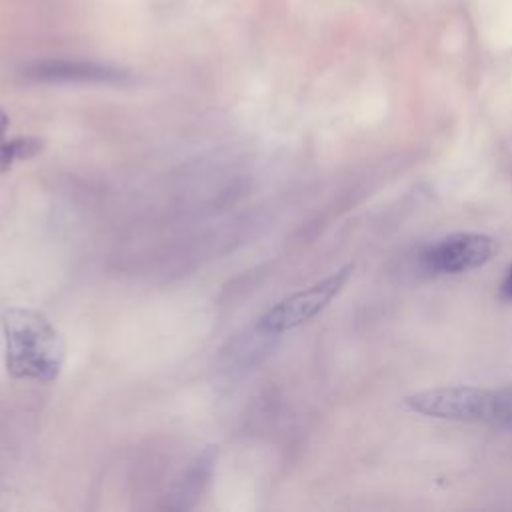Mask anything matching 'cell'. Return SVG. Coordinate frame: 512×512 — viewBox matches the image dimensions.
<instances>
[{
	"label": "cell",
	"mask_w": 512,
	"mask_h": 512,
	"mask_svg": "<svg viewBox=\"0 0 512 512\" xmlns=\"http://www.w3.org/2000/svg\"><path fill=\"white\" fill-rule=\"evenodd\" d=\"M6 372L20 380L52 382L66 360L62 332L36 308L12 306L2 312Z\"/></svg>",
	"instance_id": "1"
},
{
	"label": "cell",
	"mask_w": 512,
	"mask_h": 512,
	"mask_svg": "<svg viewBox=\"0 0 512 512\" xmlns=\"http://www.w3.org/2000/svg\"><path fill=\"white\" fill-rule=\"evenodd\" d=\"M404 404L430 418L512 426V392L458 384L414 392L404 398Z\"/></svg>",
	"instance_id": "2"
},
{
	"label": "cell",
	"mask_w": 512,
	"mask_h": 512,
	"mask_svg": "<svg viewBox=\"0 0 512 512\" xmlns=\"http://www.w3.org/2000/svg\"><path fill=\"white\" fill-rule=\"evenodd\" d=\"M352 270H354V264H346L334 274L322 278L320 282L286 296L284 300L274 304L266 314H262L258 324L272 334H282L286 330H292L304 324L306 320L322 312L340 294Z\"/></svg>",
	"instance_id": "3"
},
{
	"label": "cell",
	"mask_w": 512,
	"mask_h": 512,
	"mask_svg": "<svg viewBox=\"0 0 512 512\" xmlns=\"http://www.w3.org/2000/svg\"><path fill=\"white\" fill-rule=\"evenodd\" d=\"M496 252V242L480 232H456L444 236L420 254V266L430 274H462L484 266Z\"/></svg>",
	"instance_id": "4"
},
{
	"label": "cell",
	"mask_w": 512,
	"mask_h": 512,
	"mask_svg": "<svg viewBox=\"0 0 512 512\" xmlns=\"http://www.w3.org/2000/svg\"><path fill=\"white\" fill-rule=\"evenodd\" d=\"M22 78L28 82L42 84H64V82H80V84H124L130 80L126 70L84 62V60H38L22 68Z\"/></svg>",
	"instance_id": "5"
},
{
	"label": "cell",
	"mask_w": 512,
	"mask_h": 512,
	"mask_svg": "<svg viewBox=\"0 0 512 512\" xmlns=\"http://www.w3.org/2000/svg\"><path fill=\"white\" fill-rule=\"evenodd\" d=\"M216 456H218L216 446H208L194 458L190 468L184 472V476L174 486L170 500L166 502L168 508L188 510L198 502V498L202 496L204 488L208 486V482L212 478Z\"/></svg>",
	"instance_id": "6"
},
{
	"label": "cell",
	"mask_w": 512,
	"mask_h": 512,
	"mask_svg": "<svg viewBox=\"0 0 512 512\" xmlns=\"http://www.w3.org/2000/svg\"><path fill=\"white\" fill-rule=\"evenodd\" d=\"M44 150V140L38 136H16L0 142V174L10 172L18 160H30Z\"/></svg>",
	"instance_id": "7"
},
{
	"label": "cell",
	"mask_w": 512,
	"mask_h": 512,
	"mask_svg": "<svg viewBox=\"0 0 512 512\" xmlns=\"http://www.w3.org/2000/svg\"><path fill=\"white\" fill-rule=\"evenodd\" d=\"M500 298L506 302H512V266H508L502 282H500Z\"/></svg>",
	"instance_id": "8"
},
{
	"label": "cell",
	"mask_w": 512,
	"mask_h": 512,
	"mask_svg": "<svg viewBox=\"0 0 512 512\" xmlns=\"http://www.w3.org/2000/svg\"><path fill=\"white\" fill-rule=\"evenodd\" d=\"M8 126H10V118H8V114L0 108V142L6 140V130H8Z\"/></svg>",
	"instance_id": "9"
}]
</instances>
